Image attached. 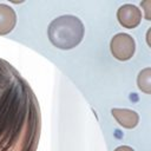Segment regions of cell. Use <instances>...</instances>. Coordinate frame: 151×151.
<instances>
[{
	"instance_id": "1",
	"label": "cell",
	"mask_w": 151,
	"mask_h": 151,
	"mask_svg": "<svg viewBox=\"0 0 151 151\" xmlns=\"http://www.w3.org/2000/svg\"><path fill=\"white\" fill-rule=\"evenodd\" d=\"M84 24L71 14L60 15L51 21L47 34L51 44L60 50H72L80 44L84 38Z\"/></svg>"
},
{
	"instance_id": "2",
	"label": "cell",
	"mask_w": 151,
	"mask_h": 151,
	"mask_svg": "<svg viewBox=\"0 0 151 151\" xmlns=\"http://www.w3.org/2000/svg\"><path fill=\"white\" fill-rule=\"evenodd\" d=\"M110 51L117 60H130L136 51L134 39L127 33H117L110 41Z\"/></svg>"
},
{
	"instance_id": "3",
	"label": "cell",
	"mask_w": 151,
	"mask_h": 151,
	"mask_svg": "<svg viewBox=\"0 0 151 151\" xmlns=\"http://www.w3.org/2000/svg\"><path fill=\"white\" fill-rule=\"evenodd\" d=\"M117 19L118 22L127 29L136 28L142 20V11L132 4L122 5L117 11Z\"/></svg>"
},
{
	"instance_id": "4",
	"label": "cell",
	"mask_w": 151,
	"mask_h": 151,
	"mask_svg": "<svg viewBox=\"0 0 151 151\" xmlns=\"http://www.w3.org/2000/svg\"><path fill=\"white\" fill-rule=\"evenodd\" d=\"M17 24V13L7 4H0V35H6L13 31Z\"/></svg>"
},
{
	"instance_id": "5",
	"label": "cell",
	"mask_w": 151,
	"mask_h": 151,
	"mask_svg": "<svg viewBox=\"0 0 151 151\" xmlns=\"http://www.w3.org/2000/svg\"><path fill=\"white\" fill-rule=\"evenodd\" d=\"M111 113L116 122L125 127V129H133L139 123V116L136 111L130 109H112Z\"/></svg>"
},
{
	"instance_id": "6",
	"label": "cell",
	"mask_w": 151,
	"mask_h": 151,
	"mask_svg": "<svg viewBox=\"0 0 151 151\" xmlns=\"http://www.w3.org/2000/svg\"><path fill=\"white\" fill-rule=\"evenodd\" d=\"M137 85L142 92L146 94L151 93V68L150 67H145L139 72L137 77Z\"/></svg>"
},
{
	"instance_id": "7",
	"label": "cell",
	"mask_w": 151,
	"mask_h": 151,
	"mask_svg": "<svg viewBox=\"0 0 151 151\" xmlns=\"http://www.w3.org/2000/svg\"><path fill=\"white\" fill-rule=\"evenodd\" d=\"M142 6L145 7V18H146V20H151V14H150V8H149V6H151V1L150 0L144 1V2H142Z\"/></svg>"
},
{
	"instance_id": "8",
	"label": "cell",
	"mask_w": 151,
	"mask_h": 151,
	"mask_svg": "<svg viewBox=\"0 0 151 151\" xmlns=\"http://www.w3.org/2000/svg\"><path fill=\"white\" fill-rule=\"evenodd\" d=\"M114 151H134L132 147L127 146V145H122V146H118L114 149Z\"/></svg>"
}]
</instances>
